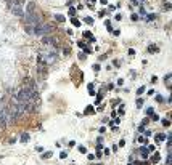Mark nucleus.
<instances>
[{
  "mask_svg": "<svg viewBox=\"0 0 172 165\" xmlns=\"http://www.w3.org/2000/svg\"><path fill=\"white\" fill-rule=\"evenodd\" d=\"M6 114H8V120H16V119H19L23 116V111L15 101V103H11L10 106H6Z\"/></svg>",
  "mask_w": 172,
  "mask_h": 165,
  "instance_id": "f257e3e1",
  "label": "nucleus"
},
{
  "mask_svg": "<svg viewBox=\"0 0 172 165\" xmlns=\"http://www.w3.org/2000/svg\"><path fill=\"white\" fill-rule=\"evenodd\" d=\"M11 11H13L15 15H18V16H24V11H23V8L19 5H13L11 6Z\"/></svg>",
  "mask_w": 172,
  "mask_h": 165,
  "instance_id": "f03ea898",
  "label": "nucleus"
},
{
  "mask_svg": "<svg viewBox=\"0 0 172 165\" xmlns=\"http://www.w3.org/2000/svg\"><path fill=\"white\" fill-rule=\"evenodd\" d=\"M156 18H158V15L151 13V15H146V16H145V21H154Z\"/></svg>",
  "mask_w": 172,
  "mask_h": 165,
  "instance_id": "7ed1b4c3",
  "label": "nucleus"
},
{
  "mask_svg": "<svg viewBox=\"0 0 172 165\" xmlns=\"http://www.w3.org/2000/svg\"><path fill=\"white\" fill-rule=\"evenodd\" d=\"M140 152H142V157H148V155H150V151L146 149V146H143V148L140 149Z\"/></svg>",
  "mask_w": 172,
  "mask_h": 165,
  "instance_id": "20e7f679",
  "label": "nucleus"
},
{
  "mask_svg": "<svg viewBox=\"0 0 172 165\" xmlns=\"http://www.w3.org/2000/svg\"><path fill=\"white\" fill-rule=\"evenodd\" d=\"M84 37H87L89 40H90V42H95V37H93V35H92V34H90L89 31H87V32H84Z\"/></svg>",
  "mask_w": 172,
  "mask_h": 165,
  "instance_id": "39448f33",
  "label": "nucleus"
},
{
  "mask_svg": "<svg viewBox=\"0 0 172 165\" xmlns=\"http://www.w3.org/2000/svg\"><path fill=\"white\" fill-rule=\"evenodd\" d=\"M162 139H166V135H162V133L156 135V141H158V143H159V141H162Z\"/></svg>",
  "mask_w": 172,
  "mask_h": 165,
  "instance_id": "423d86ee",
  "label": "nucleus"
},
{
  "mask_svg": "<svg viewBox=\"0 0 172 165\" xmlns=\"http://www.w3.org/2000/svg\"><path fill=\"white\" fill-rule=\"evenodd\" d=\"M21 141H23V143L29 141V135H27V133H23V135H21Z\"/></svg>",
  "mask_w": 172,
  "mask_h": 165,
  "instance_id": "0eeeda50",
  "label": "nucleus"
},
{
  "mask_svg": "<svg viewBox=\"0 0 172 165\" xmlns=\"http://www.w3.org/2000/svg\"><path fill=\"white\" fill-rule=\"evenodd\" d=\"M52 155H53V152H45V154H42V159H50V157H52Z\"/></svg>",
  "mask_w": 172,
  "mask_h": 165,
  "instance_id": "6e6552de",
  "label": "nucleus"
},
{
  "mask_svg": "<svg viewBox=\"0 0 172 165\" xmlns=\"http://www.w3.org/2000/svg\"><path fill=\"white\" fill-rule=\"evenodd\" d=\"M71 22H72V24H74L76 27H77V26H81V21H79V19H76V18H72V19H71Z\"/></svg>",
  "mask_w": 172,
  "mask_h": 165,
  "instance_id": "1a4fd4ad",
  "label": "nucleus"
},
{
  "mask_svg": "<svg viewBox=\"0 0 172 165\" xmlns=\"http://www.w3.org/2000/svg\"><path fill=\"white\" fill-rule=\"evenodd\" d=\"M56 21L63 22V21H65V16H63V15H56Z\"/></svg>",
  "mask_w": 172,
  "mask_h": 165,
  "instance_id": "9d476101",
  "label": "nucleus"
},
{
  "mask_svg": "<svg viewBox=\"0 0 172 165\" xmlns=\"http://www.w3.org/2000/svg\"><path fill=\"white\" fill-rule=\"evenodd\" d=\"M148 51H150V53H154V51H158V47H154V45H151V47L148 48Z\"/></svg>",
  "mask_w": 172,
  "mask_h": 165,
  "instance_id": "9b49d317",
  "label": "nucleus"
},
{
  "mask_svg": "<svg viewBox=\"0 0 172 165\" xmlns=\"http://www.w3.org/2000/svg\"><path fill=\"white\" fill-rule=\"evenodd\" d=\"M145 114H146V116H153V107H146Z\"/></svg>",
  "mask_w": 172,
  "mask_h": 165,
  "instance_id": "f8f14e48",
  "label": "nucleus"
},
{
  "mask_svg": "<svg viewBox=\"0 0 172 165\" xmlns=\"http://www.w3.org/2000/svg\"><path fill=\"white\" fill-rule=\"evenodd\" d=\"M77 149H79V152H82V154H85V152H87V148H85V146H79Z\"/></svg>",
  "mask_w": 172,
  "mask_h": 165,
  "instance_id": "ddd939ff",
  "label": "nucleus"
},
{
  "mask_svg": "<svg viewBox=\"0 0 172 165\" xmlns=\"http://www.w3.org/2000/svg\"><path fill=\"white\" fill-rule=\"evenodd\" d=\"M159 160H161L159 154H154V155H153V160H151V162H159Z\"/></svg>",
  "mask_w": 172,
  "mask_h": 165,
  "instance_id": "4468645a",
  "label": "nucleus"
},
{
  "mask_svg": "<svg viewBox=\"0 0 172 165\" xmlns=\"http://www.w3.org/2000/svg\"><path fill=\"white\" fill-rule=\"evenodd\" d=\"M92 112H93V106H89L85 109V114H92Z\"/></svg>",
  "mask_w": 172,
  "mask_h": 165,
  "instance_id": "2eb2a0df",
  "label": "nucleus"
},
{
  "mask_svg": "<svg viewBox=\"0 0 172 165\" xmlns=\"http://www.w3.org/2000/svg\"><path fill=\"white\" fill-rule=\"evenodd\" d=\"M130 19H132V21H138V15H135V13H132V16H130Z\"/></svg>",
  "mask_w": 172,
  "mask_h": 165,
  "instance_id": "dca6fc26",
  "label": "nucleus"
},
{
  "mask_svg": "<svg viewBox=\"0 0 172 165\" xmlns=\"http://www.w3.org/2000/svg\"><path fill=\"white\" fill-rule=\"evenodd\" d=\"M85 22H87V24H93V19H92L90 16H87V18H85Z\"/></svg>",
  "mask_w": 172,
  "mask_h": 165,
  "instance_id": "f3484780",
  "label": "nucleus"
},
{
  "mask_svg": "<svg viewBox=\"0 0 172 165\" xmlns=\"http://www.w3.org/2000/svg\"><path fill=\"white\" fill-rule=\"evenodd\" d=\"M143 91H145V87H140L138 90H137V95H142V93H143Z\"/></svg>",
  "mask_w": 172,
  "mask_h": 165,
  "instance_id": "a211bd4d",
  "label": "nucleus"
},
{
  "mask_svg": "<svg viewBox=\"0 0 172 165\" xmlns=\"http://www.w3.org/2000/svg\"><path fill=\"white\" fill-rule=\"evenodd\" d=\"M162 125H164V127H169V125H171V122H169L167 119H164V120H162Z\"/></svg>",
  "mask_w": 172,
  "mask_h": 165,
  "instance_id": "6ab92c4d",
  "label": "nucleus"
},
{
  "mask_svg": "<svg viewBox=\"0 0 172 165\" xmlns=\"http://www.w3.org/2000/svg\"><path fill=\"white\" fill-rule=\"evenodd\" d=\"M84 51H85V55H87V53H90V51H92V48L85 45V47H84Z\"/></svg>",
  "mask_w": 172,
  "mask_h": 165,
  "instance_id": "aec40b11",
  "label": "nucleus"
},
{
  "mask_svg": "<svg viewBox=\"0 0 172 165\" xmlns=\"http://www.w3.org/2000/svg\"><path fill=\"white\" fill-rule=\"evenodd\" d=\"M171 8H172L171 3H164V10H171Z\"/></svg>",
  "mask_w": 172,
  "mask_h": 165,
  "instance_id": "412c9836",
  "label": "nucleus"
},
{
  "mask_svg": "<svg viewBox=\"0 0 172 165\" xmlns=\"http://www.w3.org/2000/svg\"><path fill=\"white\" fill-rule=\"evenodd\" d=\"M79 59L84 61V59H85V53H79Z\"/></svg>",
  "mask_w": 172,
  "mask_h": 165,
  "instance_id": "4be33fe9",
  "label": "nucleus"
},
{
  "mask_svg": "<svg viewBox=\"0 0 172 165\" xmlns=\"http://www.w3.org/2000/svg\"><path fill=\"white\" fill-rule=\"evenodd\" d=\"M89 91H90L92 95H93V85H92V83H89Z\"/></svg>",
  "mask_w": 172,
  "mask_h": 165,
  "instance_id": "5701e85b",
  "label": "nucleus"
},
{
  "mask_svg": "<svg viewBox=\"0 0 172 165\" xmlns=\"http://www.w3.org/2000/svg\"><path fill=\"white\" fill-rule=\"evenodd\" d=\"M156 101H158V103H162L164 99H162V96H156Z\"/></svg>",
  "mask_w": 172,
  "mask_h": 165,
  "instance_id": "b1692460",
  "label": "nucleus"
},
{
  "mask_svg": "<svg viewBox=\"0 0 172 165\" xmlns=\"http://www.w3.org/2000/svg\"><path fill=\"white\" fill-rule=\"evenodd\" d=\"M93 71H95V72H97V71H100V66H98V64H93Z\"/></svg>",
  "mask_w": 172,
  "mask_h": 165,
  "instance_id": "393cba45",
  "label": "nucleus"
},
{
  "mask_svg": "<svg viewBox=\"0 0 172 165\" xmlns=\"http://www.w3.org/2000/svg\"><path fill=\"white\" fill-rule=\"evenodd\" d=\"M148 122H150V120H148V119H143V122H142V125H143V127H145V125H148Z\"/></svg>",
  "mask_w": 172,
  "mask_h": 165,
  "instance_id": "a878e982",
  "label": "nucleus"
},
{
  "mask_svg": "<svg viewBox=\"0 0 172 165\" xmlns=\"http://www.w3.org/2000/svg\"><path fill=\"white\" fill-rule=\"evenodd\" d=\"M59 157H61V159H66V157H68V154H66V152H61V154H59Z\"/></svg>",
  "mask_w": 172,
  "mask_h": 165,
  "instance_id": "bb28decb",
  "label": "nucleus"
},
{
  "mask_svg": "<svg viewBox=\"0 0 172 165\" xmlns=\"http://www.w3.org/2000/svg\"><path fill=\"white\" fill-rule=\"evenodd\" d=\"M143 104V99H137V106H142Z\"/></svg>",
  "mask_w": 172,
  "mask_h": 165,
  "instance_id": "cd10ccee",
  "label": "nucleus"
},
{
  "mask_svg": "<svg viewBox=\"0 0 172 165\" xmlns=\"http://www.w3.org/2000/svg\"><path fill=\"white\" fill-rule=\"evenodd\" d=\"M69 15H76V10H74V8H69Z\"/></svg>",
  "mask_w": 172,
  "mask_h": 165,
  "instance_id": "c85d7f7f",
  "label": "nucleus"
},
{
  "mask_svg": "<svg viewBox=\"0 0 172 165\" xmlns=\"http://www.w3.org/2000/svg\"><path fill=\"white\" fill-rule=\"evenodd\" d=\"M100 2H101L103 5H106V3H108V0H100Z\"/></svg>",
  "mask_w": 172,
  "mask_h": 165,
  "instance_id": "c756f323",
  "label": "nucleus"
},
{
  "mask_svg": "<svg viewBox=\"0 0 172 165\" xmlns=\"http://www.w3.org/2000/svg\"><path fill=\"white\" fill-rule=\"evenodd\" d=\"M87 2H90V3H93V2H97V0H87Z\"/></svg>",
  "mask_w": 172,
  "mask_h": 165,
  "instance_id": "7c9ffc66",
  "label": "nucleus"
}]
</instances>
